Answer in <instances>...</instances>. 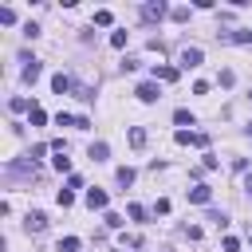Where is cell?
Listing matches in <instances>:
<instances>
[{
    "mask_svg": "<svg viewBox=\"0 0 252 252\" xmlns=\"http://www.w3.org/2000/svg\"><path fill=\"white\" fill-rule=\"evenodd\" d=\"M248 134H252V122H248Z\"/></svg>",
    "mask_w": 252,
    "mask_h": 252,
    "instance_id": "29",
    "label": "cell"
},
{
    "mask_svg": "<svg viewBox=\"0 0 252 252\" xmlns=\"http://www.w3.org/2000/svg\"><path fill=\"white\" fill-rule=\"evenodd\" d=\"M154 79H162V83H173V79H177V67H154Z\"/></svg>",
    "mask_w": 252,
    "mask_h": 252,
    "instance_id": "12",
    "label": "cell"
},
{
    "mask_svg": "<svg viewBox=\"0 0 252 252\" xmlns=\"http://www.w3.org/2000/svg\"><path fill=\"white\" fill-rule=\"evenodd\" d=\"M248 240H252V236H248Z\"/></svg>",
    "mask_w": 252,
    "mask_h": 252,
    "instance_id": "30",
    "label": "cell"
},
{
    "mask_svg": "<svg viewBox=\"0 0 252 252\" xmlns=\"http://www.w3.org/2000/svg\"><path fill=\"white\" fill-rule=\"evenodd\" d=\"M44 122H47V114L40 107H32V126H44Z\"/></svg>",
    "mask_w": 252,
    "mask_h": 252,
    "instance_id": "20",
    "label": "cell"
},
{
    "mask_svg": "<svg viewBox=\"0 0 252 252\" xmlns=\"http://www.w3.org/2000/svg\"><path fill=\"white\" fill-rule=\"evenodd\" d=\"M63 209H67V205H75V193H71V189H59V197H55Z\"/></svg>",
    "mask_w": 252,
    "mask_h": 252,
    "instance_id": "18",
    "label": "cell"
},
{
    "mask_svg": "<svg viewBox=\"0 0 252 252\" xmlns=\"http://www.w3.org/2000/svg\"><path fill=\"white\" fill-rule=\"evenodd\" d=\"M24 63H28V67H24V83H36V79H40V59L24 55Z\"/></svg>",
    "mask_w": 252,
    "mask_h": 252,
    "instance_id": "7",
    "label": "cell"
},
{
    "mask_svg": "<svg viewBox=\"0 0 252 252\" xmlns=\"http://www.w3.org/2000/svg\"><path fill=\"white\" fill-rule=\"evenodd\" d=\"M110 20H114V16H110L107 8H99V12H94V24H99V28H110Z\"/></svg>",
    "mask_w": 252,
    "mask_h": 252,
    "instance_id": "16",
    "label": "cell"
},
{
    "mask_svg": "<svg viewBox=\"0 0 252 252\" xmlns=\"http://www.w3.org/2000/svg\"><path fill=\"white\" fill-rule=\"evenodd\" d=\"M110 47H126V32H110Z\"/></svg>",
    "mask_w": 252,
    "mask_h": 252,
    "instance_id": "22",
    "label": "cell"
},
{
    "mask_svg": "<svg viewBox=\"0 0 252 252\" xmlns=\"http://www.w3.org/2000/svg\"><path fill=\"white\" fill-rule=\"evenodd\" d=\"M87 154H91V162H107V154H110V150H107V142H94Z\"/></svg>",
    "mask_w": 252,
    "mask_h": 252,
    "instance_id": "11",
    "label": "cell"
},
{
    "mask_svg": "<svg viewBox=\"0 0 252 252\" xmlns=\"http://www.w3.org/2000/svg\"><path fill=\"white\" fill-rule=\"evenodd\" d=\"M189 201H193V205H209L213 201V189L209 185H193V189H189Z\"/></svg>",
    "mask_w": 252,
    "mask_h": 252,
    "instance_id": "4",
    "label": "cell"
},
{
    "mask_svg": "<svg viewBox=\"0 0 252 252\" xmlns=\"http://www.w3.org/2000/svg\"><path fill=\"white\" fill-rule=\"evenodd\" d=\"M181 67H201V47H185L181 51Z\"/></svg>",
    "mask_w": 252,
    "mask_h": 252,
    "instance_id": "6",
    "label": "cell"
},
{
    "mask_svg": "<svg viewBox=\"0 0 252 252\" xmlns=\"http://www.w3.org/2000/svg\"><path fill=\"white\" fill-rule=\"evenodd\" d=\"M75 99H83V103H91V99H94V91H91V87H75Z\"/></svg>",
    "mask_w": 252,
    "mask_h": 252,
    "instance_id": "19",
    "label": "cell"
},
{
    "mask_svg": "<svg viewBox=\"0 0 252 252\" xmlns=\"http://www.w3.org/2000/svg\"><path fill=\"white\" fill-rule=\"evenodd\" d=\"M55 170L67 173V170H71V158H67V154H59V158H55Z\"/></svg>",
    "mask_w": 252,
    "mask_h": 252,
    "instance_id": "24",
    "label": "cell"
},
{
    "mask_svg": "<svg viewBox=\"0 0 252 252\" xmlns=\"http://www.w3.org/2000/svg\"><path fill=\"white\" fill-rule=\"evenodd\" d=\"M114 177H118V185H134V170H130V166H122Z\"/></svg>",
    "mask_w": 252,
    "mask_h": 252,
    "instance_id": "14",
    "label": "cell"
},
{
    "mask_svg": "<svg viewBox=\"0 0 252 252\" xmlns=\"http://www.w3.org/2000/svg\"><path fill=\"white\" fill-rule=\"evenodd\" d=\"M59 252H79V236H63L59 240Z\"/></svg>",
    "mask_w": 252,
    "mask_h": 252,
    "instance_id": "15",
    "label": "cell"
},
{
    "mask_svg": "<svg viewBox=\"0 0 252 252\" xmlns=\"http://www.w3.org/2000/svg\"><path fill=\"white\" fill-rule=\"evenodd\" d=\"M225 252H240V240L236 236H225Z\"/></svg>",
    "mask_w": 252,
    "mask_h": 252,
    "instance_id": "27",
    "label": "cell"
},
{
    "mask_svg": "<svg viewBox=\"0 0 252 252\" xmlns=\"http://www.w3.org/2000/svg\"><path fill=\"white\" fill-rule=\"evenodd\" d=\"M51 91H55V94H71V91H75V79H71V75H63V71H59V75L51 79Z\"/></svg>",
    "mask_w": 252,
    "mask_h": 252,
    "instance_id": "3",
    "label": "cell"
},
{
    "mask_svg": "<svg viewBox=\"0 0 252 252\" xmlns=\"http://www.w3.org/2000/svg\"><path fill=\"white\" fill-rule=\"evenodd\" d=\"M177 146H197V150H205V146H209V134H205V130H177Z\"/></svg>",
    "mask_w": 252,
    "mask_h": 252,
    "instance_id": "1",
    "label": "cell"
},
{
    "mask_svg": "<svg viewBox=\"0 0 252 252\" xmlns=\"http://www.w3.org/2000/svg\"><path fill=\"white\" fill-rule=\"evenodd\" d=\"M217 83H220V87H233V83H236V75H233V71H220V79H217Z\"/></svg>",
    "mask_w": 252,
    "mask_h": 252,
    "instance_id": "25",
    "label": "cell"
},
{
    "mask_svg": "<svg viewBox=\"0 0 252 252\" xmlns=\"http://www.w3.org/2000/svg\"><path fill=\"white\" fill-rule=\"evenodd\" d=\"M130 217H134V220H142V225H146V209H142V205H130Z\"/></svg>",
    "mask_w": 252,
    "mask_h": 252,
    "instance_id": "26",
    "label": "cell"
},
{
    "mask_svg": "<svg viewBox=\"0 0 252 252\" xmlns=\"http://www.w3.org/2000/svg\"><path fill=\"white\" fill-rule=\"evenodd\" d=\"M173 122H177V126H193V114H189V110H185V107H181V110H177V114H173Z\"/></svg>",
    "mask_w": 252,
    "mask_h": 252,
    "instance_id": "17",
    "label": "cell"
},
{
    "mask_svg": "<svg viewBox=\"0 0 252 252\" xmlns=\"http://www.w3.org/2000/svg\"><path fill=\"white\" fill-rule=\"evenodd\" d=\"M225 40H233V44H252V28H240V32H233V36H225Z\"/></svg>",
    "mask_w": 252,
    "mask_h": 252,
    "instance_id": "13",
    "label": "cell"
},
{
    "mask_svg": "<svg viewBox=\"0 0 252 252\" xmlns=\"http://www.w3.org/2000/svg\"><path fill=\"white\" fill-rule=\"evenodd\" d=\"M0 24H4V28L16 24V12H12V8H0Z\"/></svg>",
    "mask_w": 252,
    "mask_h": 252,
    "instance_id": "21",
    "label": "cell"
},
{
    "mask_svg": "<svg viewBox=\"0 0 252 252\" xmlns=\"http://www.w3.org/2000/svg\"><path fill=\"white\" fill-rule=\"evenodd\" d=\"M126 142H130L134 150H142L146 146V130H142V126H130V130H126Z\"/></svg>",
    "mask_w": 252,
    "mask_h": 252,
    "instance_id": "8",
    "label": "cell"
},
{
    "mask_svg": "<svg viewBox=\"0 0 252 252\" xmlns=\"http://www.w3.org/2000/svg\"><path fill=\"white\" fill-rule=\"evenodd\" d=\"M162 16H170V8L162 4V0H154V4L142 8V20H150V24H154V20H162Z\"/></svg>",
    "mask_w": 252,
    "mask_h": 252,
    "instance_id": "2",
    "label": "cell"
},
{
    "mask_svg": "<svg viewBox=\"0 0 252 252\" xmlns=\"http://www.w3.org/2000/svg\"><path fill=\"white\" fill-rule=\"evenodd\" d=\"M244 189H248V197H252V173H248V177H244Z\"/></svg>",
    "mask_w": 252,
    "mask_h": 252,
    "instance_id": "28",
    "label": "cell"
},
{
    "mask_svg": "<svg viewBox=\"0 0 252 252\" xmlns=\"http://www.w3.org/2000/svg\"><path fill=\"white\" fill-rule=\"evenodd\" d=\"M87 205H91V209H107V193H103V189H91V193H87Z\"/></svg>",
    "mask_w": 252,
    "mask_h": 252,
    "instance_id": "10",
    "label": "cell"
},
{
    "mask_svg": "<svg viewBox=\"0 0 252 252\" xmlns=\"http://www.w3.org/2000/svg\"><path fill=\"white\" fill-rule=\"evenodd\" d=\"M134 94H138L142 103H154V99H158V83H142V87H138Z\"/></svg>",
    "mask_w": 252,
    "mask_h": 252,
    "instance_id": "9",
    "label": "cell"
},
{
    "mask_svg": "<svg viewBox=\"0 0 252 252\" xmlns=\"http://www.w3.org/2000/svg\"><path fill=\"white\" fill-rule=\"evenodd\" d=\"M24 225H28V233H44V229H47V217H44V213H28Z\"/></svg>",
    "mask_w": 252,
    "mask_h": 252,
    "instance_id": "5",
    "label": "cell"
},
{
    "mask_svg": "<svg viewBox=\"0 0 252 252\" xmlns=\"http://www.w3.org/2000/svg\"><path fill=\"white\" fill-rule=\"evenodd\" d=\"M103 220H107V229H122V217H118V213H107Z\"/></svg>",
    "mask_w": 252,
    "mask_h": 252,
    "instance_id": "23",
    "label": "cell"
}]
</instances>
